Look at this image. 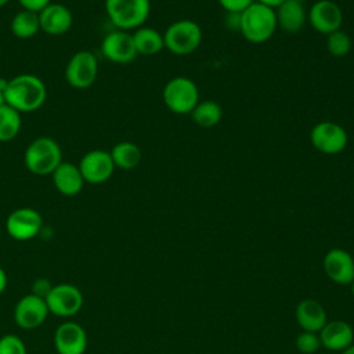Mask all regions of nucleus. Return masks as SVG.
Here are the masks:
<instances>
[{
  "instance_id": "nucleus-1",
  "label": "nucleus",
  "mask_w": 354,
  "mask_h": 354,
  "mask_svg": "<svg viewBox=\"0 0 354 354\" xmlns=\"http://www.w3.org/2000/svg\"><path fill=\"white\" fill-rule=\"evenodd\" d=\"M3 91L6 104L19 113L37 111L44 105L47 98L44 82L32 73H21L10 80H4Z\"/></svg>"
},
{
  "instance_id": "nucleus-2",
  "label": "nucleus",
  "mask_w": 354,
  "mask_h": 354,
  "mask_svg": "<svg viewBox=\"0 0 354 354\" xmlns=\"http://www.w3.org/2000/svg\"><path fill=\"white\" fill-rule=\"evenodd\" d=\"M277 15L275 8L254 1L241 12V35L253 44L268 41L275 33Z\"/></svg>"
},
{
  "instance_id": "nucleus-3",
  "label": "nucleus",
  "mask_w": 354,
  "mask_h": 354,
  "mask_svg": "<svg viewBox=\"0 0 354 354\" xmlns=\"http://www.w3.org/2000/svg\"><path fill=\"white\" fill-rule=\"evenodd\" d=\"M24 160L32 174L51 176L62 162V151L54 138L41 136L29 142Z\"/></svg>"
},
{
  "instance_id": "nucleus-4",
  "label": "nucleus",
  "mask_w": 354,
  "mask_h": 354,
  "mask_svg": "<svg viewBox=\"0 0 354 354\" xmlns=\"http://www.w3.org/2000/svg\"><path fill=\"white\" fill-rule=\"evenodd\" d=\"M105 12L113 26L131 30L144 26L151 12L149 0H105Z\"/></svg>"
},
{
  "instance_id": "nucleus-5",
  "label": "nucleus",
  "mask_w": 354,
  "mask_h": 354,
  "mask_svg": "<svg viewBox=\"0 0 354 354\" xmlns=\"http://www.w3.org/2000/svg\"><path fill=\"white\" fill-rule=\"evenodd\" d=\"M162 100L170 112L189 115L199 102V88L192 79L176 76L165 84Z\"/></svg>"
},
{
  "instance_id": "nucleus-6",
  "label": "nucleus",
  "mask_w": 354,
  "mask_h": 354,
  "mask_svg": "<svg viewBox=\"0 0 354 354\" xmlns=\"http://www.w3.org/2000/svg\"><path fill=\"white\" fill-rule=\"evenodd\" d=\"M202 28L192 19H178L170 24L165 33V48L176 55H189L202 43Z\"/></svg>"
},
{
  "instance_id": "nucleus-7",
  "label": "nucleus",
  "mask_w": 354,
  "mask_h": 354,
  "mask_svg": "<svg viewBox=\"0 0 354 354\" xmlns=\"http://www.w3.org/2000/svg\"><path fill=\"white\" fill-rule=\"evenodd\" d=\"M310 142L315 151L324 155H337L346 149L348 134L339 123L322 120L311 127Z\"/></svg>"
},
{
  "instance_id": "nucleus-8",
  "label": "nucleus",
  "mask_w": 354,
  "mask_h": 354,
  "mask_svg": "<svg viewBox=\"0 0 354 354\" xmlns=\"http://www.w3.org/2000/svg\"><path fill=\"white\" fill-rule=\"evenodd\" d=\"M44 300L48 313L61 318H71L76 315L84 303L82 290L76 285L66 282L53 285Z\"/></svg>"
},
{
  "instance_id": "nucleus-9",
  "label": "nucleus",
  "mask_w": 354,
  "mask_h": 354,
  "mask_svg": "<svg viewBox=\"0 0 354 354\" xmlns=\"http://www.w3.org/2000/svg\"><path fill=\"white\" fill-rule=\"evenodd\" d=\"M98 59L88 50L75 53L65 66V79L73 88H88L97 79Z\"/></svg>"
},
{
  "instance_id": "nucleus-10",
  "label": "nucleus",
  "mask_w": 354,
  "mask_h": 354,
  "mask_svg": "<svg viewBox=\"0 0 354 354\" xmlns=\"http://www.w3.org/2000/svg\"><path fill=\"white\" fill-rule=\"evenodd\" d=\"M43 227L41 214L33 207H18L6 218V231L15 241H30Z\"/></svg>"
},
{
  "instance_id": "nucleus-11",
  "label": "nucleus",
  "mask_w": 354,
  "mask_h": 354,
  "mask_svg": "<svg viewBox=\"0 0 354 354\" xmlns=\"http://www.w3.org/2000/svg\"><path fill=\"white\" fill-rule=\"evenodd\" d=\"M77 167L84 183L88 184H102L108 181L116 169L109 151L105 149L88 151L82 156Z\"/></svg>"
},
{
  "instance_id": "nucleus-12",
  "label": "nucleus",
  "mask_w": 354,
  "mask_h": 354,
  "mask_svg": "<svg viewBox=\"0 0 354 354\" xmlns=\"http://www.w3.org/2000/svg\"><path fill=\"white\" fill-rule=\"evenodd\" d=\"M307 21L315 32L329 35L342 28L343 11L333 0H318L307 11Z\"/></svg>"
},
{
  "instance_id": "nucleus-13",
  "label": "nucleus",
  "mask_w": 354,
  "mask_h": 354,
  "mask_svg": "<svg viewBox=\"0 0 354 354\" xmlns=\"http://www.w3.org/2000/svg\"><path fill=\"white\" fill-rule=\"evenodd\" d=\"M48 314L46 300L32 293L22 296L14 307V321L25 330L36 329L43 325Z\"/></svg>"
},
{
  "instance_id": "nucleus-14",
  "label": "nucleus",
  "mask_w": 354,
  "mask_h": 354,
  "mask_svg": "<svg viewBox=\"0 0 354 354\" xmlns=\"http://www.w3.org/2000/svg\"><path fill=\"white\" fill-rule=\"evenodd\" d=\"M101 53L113 64H130L138 55L133 41V35L120 29L109 32L102 39Z\"/></svg>"
},
{
  "instance_id": "nucleus-15",
  "label": "nucleus",
  "mask_w": 354,
  "mask_h": 354,
  "mask_svg": "<svg viewBox=\"0 0 354 354\" xmlns=\"http://www.w3.org/2000/svg\"><path fill=\"white\" fill-rule=\"evenodd\" d=\"M88 339L84 328L73 321L59 324L54 332V348L58 354H84Z\"/></svg>"
},
{
  "instance_id": "nucleus-16",
  "label": "nucleus",
  "mask_w": 354,
  "mask_h": 354,
  "mask_svg": "<svg viewBox=\"0 0 354 354\" xmlns=\"http://www.w3.org/2000/svg\"><path fill=\"white\" fill-rule=\"evenodd\" d=\"M326 277L339 285H348L354 279V256L342 248L326 252L322 260Z\"/></svg>"
},
{
  "instance_id": "nucleus-17",
  "label": "nucleus",
  "mask_w": 354,
  "mask_h": 354,
  "mask_svg": "<svg viewBox=\"0 0 354 354\" xmlns=\"http://www.w3.org/2000/svg\"><path fill=\"white\" fill-rule=\"evenodd\" d=\"M321 347L329 351H343L354 343V329L343 319L328 321L318 332Z\"/></svg>"
},
{
  "instance_id": "nucleus-18",
  "label": "nucleus",
  "mask_w": 354,
  "mask_h": 354,
  "mask_svg": "<svg viewBox=\"0 0 354 354\" xmlns=\"http://www.w3.org/2000/svg\"><path fill=\"white\" fill-rule=\"evenodd\" d=\"M40 30L47 35L58 36L66 33L73 22L71 10L61 3H50L39 12Z\"/></svg>"
},
{
  "instance_id": "nucleus-19",
  "label": "nucleus",
  "mask_w": 354,
  "mask_h": 354,
  "mask_svg": "<svg viewBox=\"0 0 354 354\" xmlns=\"http://www.w3.org/2000/svg\"><path fill=\"white\" fill-rule=\"evenodd\" d=\"M295 317L299 326L306 332L318 333L328 322L326 311L324 306L315 299H303L297 303Z\"/></svg>"
},
{
  "instance_id": "nucleus-20",
  "label": "nucleus",
  "mask_w": 354,
  "mask_h": 354,
  "mask_svg": "<svg viewBox=\"0 0 354 354\" xmlns=\"http://www.w3.org/2000/svg\"><path fill=\"white\" fill-rule=\"evenodd\" d=\"M55 189L65 196L77 195L84 185V178L77 167L72 162H61L59 166L51 174Z\"/></svg>"
},
{
  "instance_id": "nucleus-21",
  "label": "nucleus",
  "mask_w": 354,
  "mask_h": 354,
  "mask_svg": "<svg viewBox=\"0 0 354 354\" xmlns=\"http://www.w3.org/2000/svg\"><path fill=\"white\" fill-rule=\"evenodd\" d=\"M277 25L286 33L300 32L307 22V11L303 3L295 0H285L275 8Z\"/></svg>"
},
{
  "instance_id": "nucleus-22",
  "label": "nucleus",
  "mask_w": 354,
  "mask_h": 354,
  "mask_svg": "<svg viewBox=\"0 0 354 354\" xmlns=\"http://www.w3.org/2000/svg\"><path fill=\"white\" fill-rule=\"evenodd\" d=\"M131 35L137 54L155 55L165 48L163 33H160L155 28L140 26Z\"/></svg>"
},
{
  "instance_id": "nucleus-23",
  "label": "nucleus",
  "mask_w": 354,
  "mask_h": 354,
  "mask_svg": "<svg viewBox=\"0 0 354 354\" xmlns=\"http://www.w3.org/2000/svg\"><path fill=\"white\" fill-rule=\"evenodd\" d=\"M109 153L115 167L122 170H131L137 167L142 159L140 147L131 141H120L115 144Z\"/></svg>"
},
{
  "instance_id": "nucleus-24",
  "label": "nucleus",
  "mask_w": 354,
  "mask_h": 354,
  "mask_svg": "<svg viewBox=\"0 0 354 354\" xmlns=\"http://www.w3.org/2000/svg\"><path fill=\"white\" fill-rule=\"evenodd\" d=\"M189 115L196 126L202 129H210L221 120L223 109L218 102L213 100H205L199 101Z\"/></svg>"
},
{
  "instance_id": "nucleus-25",
  "label": "nucleus",
  "mask_w": 354,
  "mask_h": 354,
  "mask_svg": "<svg viewBox=\"0 0 354 354\" xmlns=\"http://www.w3.org/2000/svg\"><path fill=\"white\" fill-rule=\"evenodd\" d=\"M10 28L12 35L18 39H29L35 36L40 30L39 12L22 8L12 17Z\"/></svg>"
},
{
  "instance_id": "nucleus-26",
  "label": "nucleus",
  "mask_w": 354,
  "mask_h": 354,
  "mask_svg": "<svg viewBox=\"0 0 354 354\" xmlns=\"http://www.w3.org/2000/svg\"><path fill=\"white\" fill-rule=\"evenodd\" d=\"M22 126L21 113L4 104L0 106V142H8L14 140Z\"/></svg>"
},
{
  "instance_id": "nucleus-27",
  "label": "nucleus",
  "mask_w": 354,
  "mask_h": 354,
  "mask_svg": "<svg viewBox=\"0 0 354 354\" xmlns=\"http://www.w3.org/2000/svg\"><path fill=\"white\" fill-rule=\"evenodd\" d=\"M326 50L333 57H344L351 50V37L342 29L326 35Z\"/></svg>"
},
{
  "instance_id": "nucleus-28",
  "label": "nucleus",
  "mask_w": 354,
  "mask_h": 354,
  "mask_svg": "<svg viewBox=\"0 0 354 354\" xmlns=\"http://www.w3.org/2000/svg\"><path fill=\"white\" fill-rule=\"evenodd\" d=\"M295 346H296L297 351L301 354H314L321 347L319 336H318V333L303 330L301 333L297 335Z\"/></svg>"
},
{
  "instance_id": "nucleus-29",
  "label": "nucleus",
  "mask_w": 354,
  "mask_h": 354,
  "mask_svg": "<svg viewBox=\"0 0 354 354\" xmlns=\"http://www.w3.org/2000/svg\"><path fill=\"white\" fill-rule=\"evenodd\" d=\"M0 354H28L25 342L12 333L0 337Z\"/></svg>"
},
{
  "instance_id": "nucleus-30",
  "label": "nucleus",
  "mask_w": 354,
  "mask_h": 354,
  "mask_svg": "<svg viewBox=\"0 0 354 354\" xmlns=\"http://www.w3.org/2000/svg\"><path fill=\"white\" fill-rule=\"evenodd\" d=\"M225 12H243L254 0H217Z\"/></svg>"
},
{
  "instance_id": "nucleus-31",
  "label": "nucleus",
  "mask_w": 354,
  "mask_h": 354,
  "mask_svg": "<svg viewBox=\"0 0 354 354\" xmlns=\"http://www.w3.org/2000/svg\"><path fill=\"white\" fill-rule=\"evenodd\" d=\"M53 288V283L48 281V279H44V278H39L36 279L33 283H32V290L30 293L35 295V296H39L41 299H46L47 295L50 293Z\"/></svg>"
},
{
  "instance_id": "nucleus-32",
  "label": "nucleus",
  "mask_w": 354,
  "mask_h": 354,
  "mask_svg": "<svg viewBox=\"0 0 354 354\" xmlns=\"http://www.w3.org/2000/svg\"><path fill=\"white\" fill-rule=\"evenodd\" d=\"M18 3L25 10L40 12L44 7H47L51 3V0H18Z\"/></svg>"
},
{
  "instance_id": "nucleus-33",
  "label": "nucleus",
  "mask_w": 354,
  "mask_h": 354,
  "mask_svg": "<svg viewBox=\"0 0 354 354\" xmlns=\"http://www.w3.org/2000/svg\"><path fill=\"white\" fill-rule=\"evenodd\" d=\"M224 25L232 32H239L241 29V12H225Z\"/></svg>"
},
{
  "instance_id": "nucleus-34",
  "label": "nucleus",
  "mask_w": 354,
  "mask_h": 354,
  "mask_svg": "<svg viewBox=\"0 0 354 354\" xmlns=\"http://www.w3.org/2000/svg\"><path fill=\"white\" fill-rule=\"evenodd\" d=\"M7 283H8V278H7V274L6 271L3 270V267L0 266V295L6 290L7 288Z\"/></svg>"
},
{
  "instance_id": "nucleus-35",
  "label": "nucleus",
  "mask_w": 354,
  "mask_h": 354,
  "mask_svg": "<svg viewBox=\"0 0 354 354\" xmlns=\"http://www.w3.org/2000/svg\"><path fill=\"white\" fill-rule=\"evenodd\" d=\"M254 1L261 3V4H264V6H268V7H271V8H277V7L281 6L285 0H254Z\"/></svg>"
},
{
  "instance_id": "nucleus-36",
  "label": "nucleus",
  "mask_w": 354,
  "mask_h": 354,
  "mask_svg": "<svg viewBox=\"0 0 354 354\" xmlns=\"http://www.w3.org/2000/svg\"><path fill=\"white\" fill-rule=\"evenodd\" d=\"M3 86H4V80H1V84H0V106L6 104V98H4V91H3Z\"/></svg>"
},
{
  "instance_id": "nucleus-37",
  "label": "nucleus",
  "mask_w": 354,
  "mask_h": 354,
  "mask_svg": "<svg viewBox=\"0 0 354 354\" xmlns=\"http://www.w3.org/2000/svg\"><path fill=\"white\" fill-rule=\"evenodd\" d=\"M340 354H354V343L351 346H348L346 350H343Z\"/></svg>"
},
{
  "instance_id": "nucleus-38",
  "label": "nucleus",
  "mask_w": 354,
  "mask_h": 354,
  "mask_svg": "<svg viewBox=\"0 0 354 354\" xmlns=\"http://www.w3.org/2000/svg\"><path fill=\"white\" fill-rule=\"evenodd\" d=\"M11 0H0V7H4L6 4H8Z\"/></svg>"
},
{
  "instance_id": "nucleus-39",
  "label": "nucleus",
  "mask_w": 354,
  "mask_h": 354,
  "mask_svg": "<svg viewBox=\"0 0 354 354\" xmlns=\"http://www.w3.org/2000/svg\"><path fill=\"white\" fill-rule=\"evenodd\" d=\"M350 285H351V295L354 296V279H353V282Z\"/></svg>"
},
{
  "instance_id": "nucleus-40",
  "label": "nucleus",
  "mask_w": 354,
  "mask_h": 354,
  "mask_svg": "<svg viewBox=\"0 0 354 354\" xmlns=\"http://www.w3.org/2000/svg\"><path fill=\"white\" fill-rule=\"evenodd\" d=\"M295 1H299V3H303V4H304L307 0H295Z\"/></svg>"
}]
</instances>
